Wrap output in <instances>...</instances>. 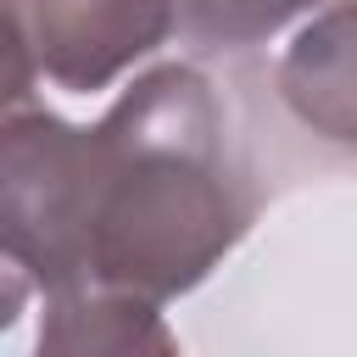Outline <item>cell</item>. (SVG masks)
Wrapping results in <instances>:
<instances>
[{"label": "cell", "instance_id": "1", "mask_svg": "<svg viewBox=\"0 0 357 357\" xmlns=\"http://www.w3.org/2000/svg\"><path fill=\"white\" fill-rule=\"evenodd\" d=\"M257 195L229 112L195 67L139 78L95 128L84 284L162 301L190 290L251 223Z\"/></svg>", "mask_w": 357, "mask_h": 357}, {"label": "cell", "instance_id": "2", "mask_svg": "<svg viewBox=\"0 0 357 357\" xmlns=\"http://www.w3.org/2000/svg\"><path fill=\"white\" fill-rule=\"evenodd\" d=\"M95 212V128L50 112L0 117V251L50 290H78L89 273Z\"/></svg>", "mask_w": 357, "mask_h": 357}, {"label": "cell", "instance_id": "3", "mask_svg": "<svg viewBox=\"0 0 357 357\" xmlns=\"http://www.w3.org/2000/svg\"><path fill=\"white\" fill-rule=\"evenodd\" d=\"M17 22L33 73L61 89H100L134 56L156 50L173 33L167 0H0Z\"/></svg>", "mask_w": 357, "mask_h": 357}, {"label": "cell", "instance_id": "4", "mask_svg": "<svg viewBox=\"0 0 357 357\" xmlns=\"http://www.w3.org/2000/svg\"><path fill=\"white\" fill-rule=\"evenodd\" d=\"M167 6H173V28L184 39L234 50V45H257V39L279 33L290 17H301L318 0H167Z\"/></svg>", "mask_w": 357, "mask_h": 357}, {"label": "cell", "instance_id": "5", "mask_svg": "<svg viewBox=\"0 0 357 357\" xmlns=\"http://www.w3.org/2000/svg\"><path fill=\"white\" fill-rule=\"evenodd\" d=\"M28 89H33V56H28L17 22L0 6V117H11L17 106H28Z\"/></svg>", "mask_w": 357, "mask_h": 357}, {"label": "cell", "instance_id": "6", "mask_svg": "<svg viewBox=\"0 0 357 357\" xmlns=\"http://www.w3.org/2000/svg\"><path fill=\"white\" fill-rule=\"evenodd\" d=\"M22 296H28V273H22V268L0 251V329L22 312Z\"/></svg>", "mask_w": 357, "mask_h": 357}]
</instances>
